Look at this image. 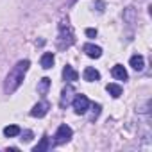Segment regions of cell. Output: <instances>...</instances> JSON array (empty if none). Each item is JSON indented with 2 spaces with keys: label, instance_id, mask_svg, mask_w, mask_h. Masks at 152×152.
Masks as SVG:
<instances>
[{
  "label": "cell",
  "instance_id": "6da1fadb",
  "mask_svg": "<svg viewBox=\"0 0 152 152\" xmlns=\"http://www.w3.org/2000/svg\"><path fill=\"white\" fill-rule=\"evenodd\" d=\"M29 66H31V63H29L27 59H23V61H18L16 66L7 73L6 84H4V91H6L7 95L15 93V91L20 88V84H22V81H23V75H25V72L29 70Z\"/></svg>",
  "mask_w": 152,
  "mask_h": 152
},
{
  "label": "cell",
  "instance_id": "7a4b0ae2",
  "mask_svg": "<svg viewBox=\"0 0 152 152\" xmlns=\"http://www.w3.org/2000/svg\"><path fill=\"white\" fill-rule=\"evenodd\" d=\"M72 127H68L66 124H63V125H59V129H57V132H56V143L57 145H63V143H66V141H70V138H72Z\"/></svg>",
  "mask_w": 152,
  "mask_h": 152
},
{
  "label": "cell",
  "instance_id": "3957f363",
  "mask_svg": "<svg viewBox=\"0 0 152 152\" xmlns=\"http://www.w3.org/2000/svg\"><path fill=\"white\" fill-rule=\"evenodd\" d=\"M72 104H73V109H75L77 115H84L88 111V107H90V100H88L86 95H75Z\"/></svg>",
  "mask_w": 152,
  "mask_h": 152
},
{
  "label": "cell",
  "instance_id": "277c9868",
  "mask_svg": "<svg viewBox=\"0 0 152 152\" xmlns=\"http://www.w3.org/2000/svg\"><path fill=\"white\" fill-rule=\"evenodd\" d=\"M48 109H50V104H48L47 100H43V102L36 104V106L31 109V116H34V118H41V116H45V115L48 113Z\"/></svg>",
  "mask_w": 152,
  "mask_h": 152
},
{
  "label": "cell",
  "instance_id": "5b68a950",
  "mask_svg": "<svg viewBox=\"0 0 152 152\" xmlns=\"http://www.w3.org/2000/svg\"><path fill=\"white\" fill-rule=\"evenodd\" d=\"M83 50H84L86 56L91 57V59H99V57L102 56V48L97 47V45H91V43H86V45L83 47Z\"/></svg>",
  "mask_w": 152,
  "mask_h": 152
},
{
  "label": "cell",
  "instance_id": "8992f818",
  "mask_svg": "<svg viewBox=\"0 0 152 152\" xmlns=\"http://www.w3.org/2000/svg\"><path fill=\"white\" fill-rule=\"evenodd\" d=\"M111 73H113V77L115 79H118V81H127V70L122 66V64H115L113 66V70H111Z\"/></svg>",
  "mask_w": 152,
  "mask_h": 152
},
{
  "label": "cell",
  "instance_id": "52a82bcc",
  "mask_svg": "<svg viewBox=\"0 0 152 152\" xmlns=\"http://www.w3.org/2000/svg\"><path fill=\"white\" fill-rule=\"evenodd\" d=\"M63 77H64V81H68V83H75V81L79 79V73L75 72L70 64H66L64 70H63Z\"/></svg>",
  "mask_w": 152,
  "mask_h": 152
},
{
  "label": "cell",
  "instance_id": "ba28073f",
  "mask_svg": "<svg viewBox=\"0 0 152 152\" xmlns=\"http://www.w3.org/2000/svg\"><path fill=\"white\" fill-rule=\"evenodd\" d=\"M83 77H84V81H88V83H93V81H99V79H100V73H99L95 68L88 66V68H84Z\"/></svg>",
  "mask_w": 152,
  "mask_h": 152
},
{
  "label": "cell",
  "instance_id": "9c48e42d",
  "mask_svg": "<svg viewBox=\"0 0 152 152\" xmlns=\"http://www.w3.org/2000/svg\"><path fill=\"white\" fill-rule=\"evenodd\" d=\"M131 66L136 70V72H140V70H143V66H145V59H143V56H140V54H136V56H132L131 57Z\"/></svg>",
  "mask_w": 152,
  "mask_h": 152
},
{
  "label": "cell",
  "instance_id": "30bf717a",
  "mask_svg": "<svg viewBox=\"0 0 152 152\" xmlns=\"http://www.w3.org/2000/svg\"><path fill=\"white\" fill-rule=\"evenodd\" d=\"M52 64H54V54L52 52H45L41 56V66L45 70H48V68H52Z\"/></svg>",
  "mask_w": 152,
  "mask_h": 152
},
{
  "label": "cell",
  "instance_id": "8fae6325",
  "mask_svg": "<svg viewBox=\"0 0 152 152\" xmlns=\"http://www.w3.org/2000/svg\"><path fill=\"white\" fill-rule=\"evenodd\" d=\"M48 88H50V79H48V77H43V79L38 83V93H39V95H47V93H48Z\"/></svg>",
  "mask_w": 152,
  "mask_h": 152
},
{
  "label": "cell",
  "instance_id": "7c38bea8",
  "mask_svg": "<svg viewBox=\"0 0 152 152\" xmlns=\"http://www.w3.org/2000/svg\"><path fill=\"white\" fill-rule=\"evenodd\" d=\"M106 90H107V93H109L113 99H118V97L122 95V88H120L118 84H113V83H111V84L106 86Z\"/></svg>",
  "mask_w": 152,
  "mask_h": 152
},
{
  "label": "cell",
  "instance_id": "4fadbf2b",
  "mask_svg": "<svg viewBox=\"0 0 152 152\" xmlns=\"http://www.w3.org/2000/svg\"><path fill=\"white\" fill-rule=\"evenodd\" d=\"M22 131H20V127L18 125H7V127H4V134L7 136V138H15V136H18Z\"/></svg>",
  "mask_w": 152,
  "mask_h": 152
},
{
  "label": "cell",
  "instance_id": "5bb4252c",
  "mask_svg": "<svg viewBox=\"0 0 152 152\" xmlns=\"http://www.w3.org/2000/svg\"><path fill=\"white\" fill-rule=\"evenodd\" d=\"M48 147H50V141H48V138H47V136H43V138H41V141L34 147V152H43V150H47Z\"/></svg>",
  "mask_w": 152,
  "mask_h": 152
},
{
  "label": "cell",
  "instance_id": "9a60e30c",
  "mask_svg": "<svg viewBox=\"0 0 152 152\" xmlns=\"http://www.w3.org/2000/svg\"><path fill=\"white\" fill-rule=\"evenodd\" d=\"M70 93H72V88H66V90H63V97H61V107H64V106L68 104V100H70Z\"/></svg>",
  "mask_w": 152,
  "mask_h": 152
},
{
  "label": "cell",
  "instance_id": "2e32d148",
  "mask_svg": "<svg viewBox=\"0 0 152 152\" xmlns=\"http://www.w3.org/2000/svg\"><path fill=\"white\" fill-rule=\"evenodd\" d=\"M100 104H93V111H91V116H90V120L91 122H95L97 118H99V115H100Z\"/></svg>",
  "mask_w": 152,
  "mask_h": 152
},
{
  "label": "cell",
  "instance_id": "e0dca14e",
  "mask_svg": "<svg viewBox=\"0 0 152 152\" xmlns=\"http://www.w3.org/2000/svg\"><path fill=\"white\" fill-rule=\"evenodd\" d=\"M86 36L88 38H95L97 36V29H86Z\"/></svg>",
  "mask_w": 152,
  "mask_h": 152
},
{
  "label": "cell",
  "instance_id": "ac0fdd59",
  "mask_svg": "<svg viewBox=\"0 0 152 152\" xmlns=\"http://www.w3.org/2000/svg\"><path fill=\"white\" fill-rule=\"evenodd\" d=\"M22 140H23V141H31V140H32V132H31V131H25V134H23Z\"/></svg>",
  "mask_w": 152,
  "mask_h": 152
}]
</instances>
